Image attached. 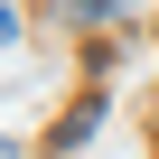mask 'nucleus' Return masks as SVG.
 <instances>
[{
	"mask_svg": "<svg viewBox=\"0 0 159 159\" xmlns=\"http://www.w3.org/2000/svg\"><path fill=\"white\" fill-rule=\"evenodd\" d=\"M103 10H112V0H75V19H103Z\"/></svg>",
	"mask_w": 159,
	"mask_h": 159,
	"instance_id": "1",
	"label": "nucleus"
},
{
	"mask_svg": "<svg viewBox=\"0 0 159 159\" xmlns=\"http://www.w3.org/2000/svg\"><path fill=\"white\" fill-rule=\"evenodd\" d=\"M0 47H19V19H10V10H0Z\"/></svg>",
	"mask_w": 159,
	"mask_h": 159,
	"instance_id": "2",
	"label": "nucleus"
}]
</instances>
